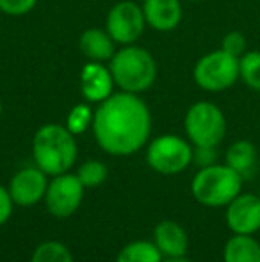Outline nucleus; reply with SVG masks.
<instances>
[{
    "label": "nucleus",
    "instance_id": "c756f323",
    "mask_svg": "<svg viewBox=\"0 0 260 262\" xmlns=\"http://www.w3.org/2000/svg\"><path fill=\"white\" fill-rule=\"evenodd\" d=\"M258 196H260V191H258Z\"/></svg>",
    "mask_w": 260,
    "mask_h": 262
},
{
    "label": "nucleus",
    "instance_id": "f03ea898",
    "mask_svg": "<svg viewBox=\"0 0 260 262\" xmlns=\"http://www.w3.org/2000/svg\"><path fill=\"white\" fill-rule=\"evenodd\" d=\"M75 136L66 128V125L46 123L39 127L32 139V156L34 162L46 175H63L77 161Z\"/></svg>",
    "mask_w": 260,
    "mask_h": 262
},
{
    "label": "nucleus",
    "instance_id": "ddd939ff",
    "mask_svg": "<svg viewBox=\"0 0 260 262\" xmlns=\"http://www.w3.org/2000/svg\"><path fill=\"white\" fill-rule=\"evenodd\" d=\"M141 7L146 25L159 32L175 31L184 18V7L180 0H145Z\"/></svg>",
    "mask_w": 260,
    "mask_h": 262
},
{
    "label": "nucleus",
    "instance_id": "4be33fe9",
    "mask_svg": "<svg viewBox=\"0 0 260 262\" xmlns=\"http://www.w3.org/2000/svg\"><path fill=\"white\" fill-rule=\"evenodd\" d=\"M109 171L107 166L100 161H86L77 171V177L84 187H97L105 182Z\"/></svg>",
    "mask_w": 260,
    "mask_h": 262
},
{
    "label": "nucleus",
    "instance_id": "f257e3e1",
    "mask_svg": "<svg viewBox=\"0 0 260 262\" xmlns=\"http://www.w3.org/2000/svg\"><path fill=\"white\" fill-rule=\"evenodd\" d=\"M91 128L104 152L118 157L132 156L148 141L152 114L139 95L120 91L98 104Z\"/></svg>",
    "mask_w": 260,
    "mask_h": 262
},
{
    "label": "nucleus",
    "instance_id": "f8f14e48",
    "mask_svg": "<svg viewBox=\"0 0 260 262\" xmlns=\"http://www.w3.org/2000/svg\"><path fill=\"white\" fill-rule=\"evenodd\" d=\"M114 79L104 62L87 61L80 70V93L87 102L102 104L114 93Z\"/></svg>",
    "mask_w": 260,
    "mask_h": 262
},
{
    "label": "nucleus",
    "instance_id": "2eb2a0df",
    "mask_svg": "<svg viewBox=\"0 0 260 262\" xmlns=\"http://www.w3.org/2000/svg\"><path fill=\"white\" fill-rule=\"evenodd\" d=\"M116 41L111 38L105 29L91 27L84 31L79 38V49L87 57V61L93 62H109L116 52Z\"/></svg>",
    "mask_w": 260,
    "mask_h": 262
},
{
    "label": "nucleus",
    "instance_id": "cd10ccee",
    "mask_svg": "<svg viewBox=\"0 0 260 262\" xmlns=\"http://www.w3.org/2000/svg\"><path fill=\"white\" fill-rule=\"evenodd\" d=\"M0 116H2V102H0Z\"/></svg>",
    "mask_w": 260,
    "mask_h": 262
},
{
    "label": "nucleus",
    "instance_id": "b1692460",
    "mask_svg": "<svg viewBox=\"0 0 260 262\" xmlns=\"http://www.w3.org/2000/svg\"><path fill=\"white\" fill-rule=\"evenodd\" d=\"M38 0H0V13L9 16H23L36 7Z\"/></svg>",
    "mask_w": 260,
    "mask_h": 262
},
{
    "label": "nucleus",
    "instance_id": "7ed1b4c3",
    "mask_svg": "<svg viewBox=\"0 0 260 262\" xmlns=\"http://www.w3.org/2000/svg\"><path fill=\"white\" fill-rule=\"evenodd\" d=\"M114 84L125 93H145L157 80V61L146 49L123 45L109 61Z\"/></svg>",
    "mask_w": 260,
    "mask_h": 262
},
{
    "label": "nucleus",
    "instance_id": "9b49d317",
    "mask_svg": "<svg viewBox=\"0 0 260 262\" xmlns=\"http://www.w3.org/2000/svg\"><path fill=\"white\" fill-rule=\"evenodd\" d=\"M46 187V173L41 171L38 166H29L20 171L14 173V177L9 182V194L13 202L21 207H29V205L38 204L41 198H45Z\"/></svg>",
    "mask_w": 260,
    "mask_h": 262
},
{
    "label": "nucleus",
    "instance_id": "412c9836",
    "mask_svg": "<svg viewBox=\"0 0 260 262\" xmlns=\"http://www.w3.org/2000/svg\"><path fill=\"white\" fill-rule=\"evenodd\" d=\"M94 120V111L87 104H77L68 113L66 118V128L72 132L73 136H79L86 132L89 127H93Z\"/></svg>",
    "mask_w": 260,
    "mask_h": 262
},
{
    "label": "nucleus",
    "instance_id": "393cba45",
    "mask_svg": "<svg viewBox=\"0 0 260 262\" xmlns=\"http://www.w3.org/2000/svg\"><path fill=\"white\" fill-rule=\"evenodd\" d=\"M193 162H196L200 168L218 164L216 146H195V148H193Z\"/></svg>",
    "mask_w": 260,
    "mask_h": 262
},
{
    "label": "nucleus",
    "instance_id": "9d476101",
    "mask_svg": "<svg viewBox=\"0 0 260 262\" xmlns=\"http://www.w3.org/2000/svg\"><path fill=\"white\" fill-rule=\"evenodd\" d=\"M226 225L233 234L253 235L260 230V196L237 194L226 205Z\"/></svg>",
    "mask_w": 260,
    "mask_h": 262
},
{
    "label": "nucleus",
    "instance_id": "a211bd4d",
    "mask_svg": "<svg viewBox=\"0 0 260 262\" xmlns=\"http://www.w3.org/2000/svg\"><path fill=\"white\" fill-rule=\"evenodd\" d=\"M116 262H162V253L150 241H134L118 253Z\"/></svg>",
    "mask_w": 260,
    "mask_h": 262
},
{
    "label": "nucleus",
    "instance_id": "6e6552de",
    "mask_svg": "<svg viewBox=\"0 0 260 262\" xmlns=\"http://www.w3.org/2000/svg\"><path fill=\"white\" fill-rule=\"evenodd\" d=\"M146 27L143 7L134 0H122L109 9L105 31L118 45H134Z\"/></svg>",
    "mask_w": 260,
    "mask_h": 262
},
{
    "label": "nucleus",
    "instance_id": "20e7f679",
    "mask_svg": "<svg viewBox=\"0 0 260 262\" xmlns=\"http://www.w3.org/2000/svg\"><path fill=\"white\" fill-rule=\"evenodd\" d=\"M243 177L228 164L200 168L191 182V193L205 207H226L243 189Z\"/></svg>",
    "mask_w": 260,
    "mask_h": 262
},
{
    "label": "nucleus",
    "instance_id": "aec40b11",
    "mask_svg": "<svg viewBox=\"0 0 260 262\" xmlns=\"http://www.w3.org/2000/svg\"><path fill=\"white\" fill-rule=\"evenodd\" d=\"M31 262H73V257L63 243L46 241L34 250Z\"/></svg>",
    "mask_w": 260,
    "mask_h": 262
},
{
    "label": "nucleus",
    "instance_id": "6ab92c4d",
    "mask_svg": "<svg viewBox=\"0 0 260 262\" xmlns=\"http://www.w3.org/2000/svg\"><path fill=\"white\" fill-rule=\"evenodd\" d=\"M239 80L248 90L260 93V50H248L239 57Z\"/></svg>",
    "mask_w": 260,
    "mask_h": 262
},
{
    "label": "nucleus",
    "instance_id": "423d86ee",
    "mask_svg": "<svg viewBox=\"0 0 260 262\" xmlns=\"http://www.w3.org/2000/svg\"><path fill=\"white\" fill-rule=\"evenodd\" d=\"M184 128L195 146H218L226 136L225 113L212 102H196L185 113Z\"/></svg>",
    "mask_w": 260,
    "mask_h": 262
},
{
    "label": "nucleus",
    "instance_id": "a878e982",
    "mask_svg": "<svg viewBox=\"0 0 260 262\" xmlns=\"http://www.w3.org/2000/svg\"><path fill=\"white\" fill-rule=\"evenodd\" d=\"M13 198L6 187L0 186V225H4L13 214Z\"/></svg>",
    "mask_w": 260,
    "mask_h": 262
},
{
    "label": "nucleus",
    "instance_id": "39448f33",
    "mask_svg": "<svg viewBox=\"0 0 260 262\" xmlns=\"http://www.w3.org/2000/svg\"><path fill=\"white\" fill-rule=\"evenodd\" d=\"M193 79L207 93H223L239 80V57H233L223 49L212 50L196 61Z\"/></svg>",
    "mask_w": 260,
    "mask_h": 262
},
{
    "label": "nucleus",
    "instance_id": "dca6fc26",
    "mask_svg": "<svg viewBox=\"0 0 260 262\" xmlns=\"http://www.w3.org/2000/svg\"><path fill=\"white\" fill-rule=\"evenodd\" d=\"M226 162L232 169H235L243 179H250L257 171V162H258V152L255 145L246 139H239V141L232 143L226 150Z\"/></svg>",
    "mask_w": 260,
    "mask_h": 262
},
{
    "label": "nucleus",
    "instance_id": "c85d7f7f",
    "mask_svg": "<svg viewBox=\"0 0 260 262\" xmlns=\"http://www.w3.org/2000/svg\"><path fill=\"white\" fill-rule=\"evenodd\" d=\"M191 2H200V0H191Z\"/></svg>",
    "mask_w": 260,
    "mask_h": 262
},
{
    "label": "nucleus",
    "instance_id": "5701e85b",
    "mask_svg": "<svg viewBox=\"0 0 260 262\" xmlns=\"http://www.w3.org/2000/svg\"><path fill=\"white\" fill-rule=\"evenodd\" d=\"M221 49L230 55H233V57H241V55L248 52V39L241 31H230L223 36Z\"/></svg>",
    "mask_w": 260,
    "mask_h": 262
},
{
    "label": "nucleus",
    "instance_id": "bb28decb",
    "mask_svg": "<svg viewBox=\"0 0 260 262\" xmlns=\"http://www.w3.org/2000/svg\"><path fill=\"white\" fill-rule=\"evenodd\" d=\"M162 262H191L189 259H185V257H177V259H166Z\"/></svg>",
    "mask_w": 260,
    "mask_h": 262
},
{
    "label": "nucleus",
    "instance_id": "1a4fd4ad",
    "mask_svg": "<svg viewBox=\"0 0 260 262\" xmlns=\"http://www.w3.org/2000/svg\"><path fill=\"white\" fill-rule=\"evenodd\" d=\"M84 186L77 175L63 173L56 175L45 193L46 209L56 217H68L77 212L82 204Z\"/></svg>",
    "mask_w": 260,
    "mask_h": 262
},
{
    "label": "nucleus",
    "instance_id": "f3484780",
    "mask_svg": "<svg viewBox=\"0 0 260 262\" xmlns=\"http://www.w3.org/2000/svg\"><path fill=\"white\" fill-rule=\"evenodd\" d=\"M225 262H260V243L251 235L233 234L223 250Z\"/></svg>",
    "mask_w": 260,
    "mask_h": 262
},
{
    "label": "nucleus",
    "instance_id": "0eeeda50",
    "mask_svg": "<svg viewBox=\"0 0 260 262\" xmlns=\"http://www.w3.org/2000/svg\"><path fill=\"white\" fill-rule=\"evenodd\" d=\"M146 162L162 175H177L193 162V146L177 134L155 138L146 150Z\"/></svg>",
    "mask_w": 260,
    "mask_h": 262
},
{
    "label": "nucleus",
    "instance_id": "4468645a",
    "mask_svg": "<svg viewBox=\"0 0 260 262\" xmlns=\"http://www.w3.org/2000/svg\"><path fill=\"white\" fill-rule=\"evenodd\" d=\"M153 243L166 259L185 257L189 246V239L185 230L178 223L170 220L160 221L153 230Z\"/></svg>",
    "mask_w": 260,
    "mask_h": 262
}]
</instances>
